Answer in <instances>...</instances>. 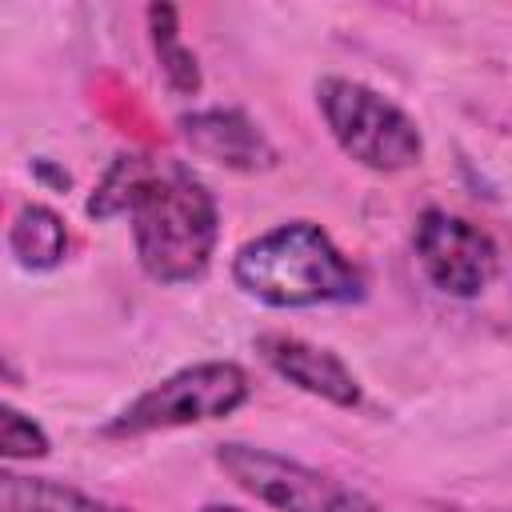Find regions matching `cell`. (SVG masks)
Segmentation results:
<instances>
[{"label": "cell", "instance_id": "cell-1", "mask_svg": "<svg viewBox=\"0 0 512 512\" xmlns=\"http://www.w3.org/2000/svg\"><path fill=\"white\" fill-rule=\"evenodd\" d=\"M84 212L92 220H128L132 256L160 288L204 280L220 248V200L196 168L176 156H112L92 184Z\"/></svg>", "mask_w": 512, "mask_h": 512}, {"label": "cell", "instance_id": "cell-2", "mask_svg": "<svg viewBox=\"0 0 512 512\" xmlns=\"http://www.w3.org/2000/svg\"><path fill=\"white\" fill-rule=\"evenodd\" d=\"M228 276L240 296L276 312L348 308L368 296V272L332 240L324 224L304 216L248 236L232 252Z\"/></svg>", "mask_w": 512, "mask_h": 512}, {"label": "cell", "instance_id": "cell-3", "mask_svg": "<svg viewBox=\"0 0 512 512\" xmlns=\"http://www.w3.org/2000/svg\"><path fill=\"white\" fill-rule=\"evenodd\" d=\"M252 392H256V384L244 364L192 360V364H180L168 376L152 380L124 408H116L96 432L104 440H144L156 432L216 424V420L236 416L252 400Z\"/></svg>", "mask_w": 512, "mask_h": 512}, {"label": "cell", "instance_id": "cell-4", "mask_svg": "<svg viewBox=\"0 0 512 512\" xmlns=\"http://www.w3.org/2000/svg\"><path fill=\"white\" fill-rule=\"evenodd\" d=\"M316 112L332 144L376 176L408 172L424 160V132L408 108H400L380 88L352 76L316 80Z\"/></svg>", "mask_w": 512, "mask_h": 512}, {"label": "cell", "instance_id": "cell-5", "mask_svg": "<svg viewBox=\"0 0 512 512\" xmlns=\"http://www.w3.org/2000/svg\"><path fill=\"white\" fill-rule=\"evenodd\" d=\"M212 460L244 496L272 512H388L348 480L264 444L224 440L212 448Z\"/></svg>", "mask_w": 512, "mask_h": 512}, {"label": "cell", "instance_id": "cell-6", "mask_svg": "<svg viewBox=\"0 0 512 512\" xmlns=\"http://www.w3.org/2000/svg\"><path fill=\"white\" fill-rule=\"evenodd\" d=\"M412 256L424 280L448 300H476L500 276L496 236L448 208H424L412 220Z\"/></svg>", "mask_w": 512, "mask_h": 512}, {"label": "cell", "instance_id": "cell-7", "mask_svg": "<svg viewBox=\"0 0 512 512\" xmlns=\"http://www.w3.org/2000/svg\"><path fill=\"white\" fill-rule=\"evenodd\" d=\"M252 352L260 356V364L276 380L292 384L296 392H304L312 400H324V404L344 408V412L364 404V384L352 372V364L316 340H304L296 332L276 328V332H260L252 340Z\"/></svg>", "mask_w": 512, "mask_h": 512}, {"label": "cell", "instance_id": "cell-8", "mask_svg": "<svg viewBox=\"0 0 512 512\" xmlns=\"http://www.w3.org/2000/svg\"><path fill=\"white\" fill-rule=\"evenodd\" d=\"M180 140L192 148V156L240 172V176H260L280 164V148L272 136L260 128L256 116H248L236 104H212V108H192L176 116Z\"/></svg>", "mask_w": 512, "mask_h": 512}, {"label": "cell", "instance_id": "cell-9", "mask_svg": "<svg viewBox=\"0 0 512 512\" xmlns=\"http://www.w3.org/2000/svg\"><path fill=\"white\" fill-rule=\"evenodd\" d=\"M0 512H132L120 500L56 476H32L0 464Z\"/></svg>", "mask_w": 512, "mask_h": 512}, {"label": "cell", "instance_id": "cell-10", "mask_svg": "<svg viewBox=\"0 0 512 512\" xmlns=\"http://www.w3.org/2000/svg\"><path fill=\"white\" fill-rule=\"evenodd\" d=\"M68 248H72L68 220L52 204L32 200L8 224V256L24 272H52V268H60L68 260Z\"/></svg>", "mask_w": 512, "mask_h": 512}, {"label": "cell", "instance_id": "cell-11", "mask_svg": "<svg viewBox=\"0 0 512 512\" xmlns=\"http://www.w3.org/2000/svg\"><path fill=\"white\" fill-rule=\"evenodd\" d=\"M144 28H148V44L156 56V68L168 84L172 96H200L204 88V72H200V56L188 48L184 32H180V8L176 4H148L144 8Z\"/></svg>", "mask_w": 512, "mask_h": 512}, {"label": "cell", "instance_id": "cell-12", "mask_svg": "<svg viewBox=\"0 0 512 512\" xmlns=\"http://www.w3.org/2000/svg\"><path fill=\"white\" fill-rule=\"evenodd\" d=\"M48 452H52L48 428L32 412L0 400V464H28V460H44Z\"/></svg>", "mask_w": 512, "mask_h": 512}, {"label": "cell", "instance_id": "cell-13", "mask_svg": "<svg viewBox=\"0 0 512 512\" xmlns=\"http://www.w3.org/2000/svg\"><path fill=\"white\" fill-rule=\"evenodd\" d=\"M0 384H24V372L8 360V352H0Z\"/></svg>", "mask_w": 512, "mask_h": 512}, {"label": "cell", "instance_id": "cell-14", "mask_svg": "<svg viewBox=\"0 0 512 512\" xmlns=\"http://www.w3.org/2000/svg\"><path fill=\"white\" fill-rule=\"evenodd\" d=\"M196 512H252V508H244V504H224V500H208V504H200Z\"/></svg>", "mask_w": 512, "mask_h": 512}]
</instances>
